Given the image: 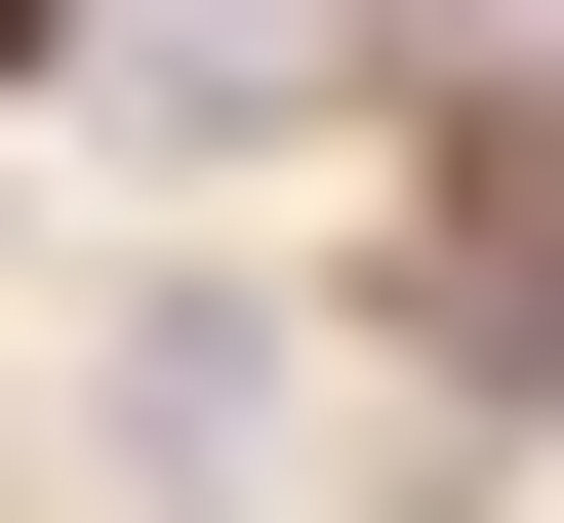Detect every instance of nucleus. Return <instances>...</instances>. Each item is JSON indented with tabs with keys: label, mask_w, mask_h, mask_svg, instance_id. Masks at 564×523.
Returning <instances> with one entry per match:
<instances>
[{
	"label": "nucleus",
	"mask_w": 564,
	"mask_h": 523,
	"mask_svg": "<svg viewBox=\"0 0 564 523\" xmlns=\"http://www.w3.org/2000/svg\"><path fill=\"white\" fill-rule=\"evenodd\" d=\"M403 282H444V362H564V162H524V121L444 162V242H403Z\"/></svg>",
	"instance_id": "f257e3e1"
}]
</instances>
